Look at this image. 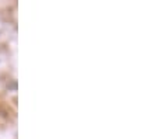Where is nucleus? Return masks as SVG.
<instances>
[]
</instances>
